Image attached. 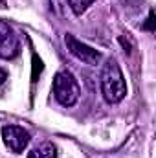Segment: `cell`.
Segmentation results:
<instances>
[{"label": "cell", "instance_id": "30bf717a", "mask_svg": "<svg viewBox=\"0 0 156 158\" xmlns=\"http://www.w3.org/2000/svg\"><path fill=\"white\" fill-rule=\"evenodd\" d=\"M6 79H7V74H6V72H4V70L0 68V86L4 85V81H6Z\"/></svg>", "mask_w": 156, "mask_h": 158}, {"label": "cell", "instance_id": "9c48e42d", "mask_svg": "<svg viewBox=\"0 0 156 158\" xmlns=\"http://www.w3.org/2000/svg\"><path fill=\"white\" fill-rule=\"evenodd\" d=\"M153 20H154V15H153V11H151V13H149V22H147V26H145L147 30H153Z\"/></svg>", "mask_w": 156, "mask_h": 158}, {"label": "cell", "instance_id": "8992f818", "mask_svg": "<svg viewBox=\"0 0 156 158\" xmlns=\"http://www.w3.org/2000/svg\"><path fill=\"white\" fill-rule=\"evenodd\" d=\"M28 158H57V149L51 142H42L30 151Z\"/></svg>", "mask_w": 156, "mask_h": 158}, {"label": "cell", "instance_id": "ba28073f", "mask_svg": "<svg viewBox=\"0 0 156 158\" xmlns=\"http://www.w3.org/2000/svg\"><path fill=\"white\" fill-rule=\"evenodd\" d=\"M11 31V28H9V24L7 22H4V20H0V40L4 39L7 33Z\"/></svg>", "mask_w": 156, "mask_h": 158}, {"label": "cell", "instance_id": "3957f363", "mask_svg": "<svg viewBox=\"0 0 156 158\" xmlns=\"http://www.w3.org/2000/svg\"><path fill=\"white\" fill-rule=\"evenodd\" d=\"M64 42H66L68 52H70L74 57H77L79 61H83L84 64H92V66L99 64V61H101V53H99L97 50H94L92 46L81 42L79 39H76V37L70 35V33L64 37Z\"/></svg>", "mask_w": 156, "mask_h": 158}, {"label": "cell", "instance_id": "277c9868", "mask_svg": "<svg viewBox=\"0 0 156 158\" xmlns=\"http://www.w3.org/2000/svg\"><path fill=\"white\" fill-rule=\"evenodd\" d=\"M2 138L4 143L13 153H22L30 143V132L18 125H6L2 127Z\"/></svg>", "mask_w": 156, "mask_h": 158}, {"label": "cell", "instance_id": "52a82bcc", "mask_svg": "<svg viewBox=\"0 0 156 158\" xmlns=\"http://www.w3.org/2000/svg\"><path fill=\"white\" fill-rule=\"evenodd\" d=\"M92 2H96V0H68V4H70L72 11H74L76 15H81V13H84Z\"/></svg>", "mask_w": 156, "mask_h": 158}, {"label": "cell", "instance_id": "7a4b0ae2", "mask_svg": "<svg viewBox=\"0 0 156 158\" xmlns=\"http://www.w3.org/2000/svg\"><path fill=\"white\" fill-rule=\"evenodd\" d=\"M53 96L63 107H74L81 96L77 79L74 77L72 72L63 70L53 79Z\"/></svg>", "mask_w": 156, "mask_h": 158}, {"label": "cell", "instance_id": "6da1fadb", "mask_svg": "<svg viewBox=\"0 0 156 158\" xmlns=\"http://www.w3.org/2000/svg\"><path fill=\"white\" fill-rule=\"evenodd\" d=\"M101 92L103 98L112 105L123 101L127 96V83L123 72L114 59H109L101 68Z\"/></svg>", "mask_w": 156, "mask_h": 158}, {"label": "cell", "instance_id": "5b68a950", "mask_svg": "<svg viewBox=\"0 0 156 158\" xmlns=\"http://www.w3.org/2000/svg\"><path fill=\"white\" fill-rule=\"evenodd\" d=\"M20 52V44L18 39L13 31H9L4 39L0 40V59H13L17 57Z\"/></svg>", "mask_w": 156, "mask_h": 158}]
</instances>
